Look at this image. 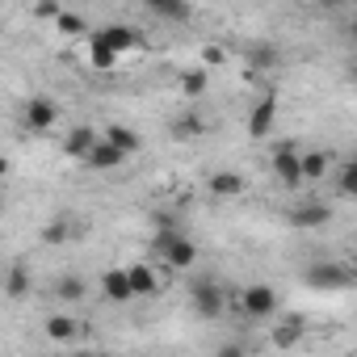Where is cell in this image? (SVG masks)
Masks as SVG:
<instances>
[{"mask_svg":"<svg viewBox=\"0 0 357 357\" xmlns=\"http://www.w3.org/2000/svg\"><path fill=\"white\" fill-rule=\"evenodd\" d=\"M236 311H240L244 319H252V324H273L278 311H282V298H278V290H273L269 282H252V286L240 290Z\"/></svg>","mask_w":357,"mask_h":357,"instance_id":"cell-1","label":"cell"},{"mask_svg":"<svg viewBox=\"0 0 357 357\" xmlns=\"http://www.w3.org/2000/svg\"><path fill=\"white\" fill-rule=\"evenodd\" d=\"M101 294H105V303H114V307L130 303V298H135L130 269H126V265H114V269H105V273H101Z\"/></svg>","mask_w":357,"mask_h":357,"instance_id":"cell-7","label":"cell"},{"mask_svg":"<svg viewBox=\"0 0 357 357\" xmlns=\"http://www.w3.org/2000/svg\"><path fill=\"white\" fill-rule=\"evenodd\" d=\"M84 294H89V282H84V278H76V273H63V278L55 282V298H59V303H68V307L84 303Z\"/></svg>","mask_w":357,"mask_h":357,"instance_id":"cell-21","label":"cell"},{"mask_svg":"<svg viewBox=\"0 0 357 357\" xmlns=\"http://www.w3.org/2000/svg\"><path fill=\"white\" fill-rule=\"evenodd\" d=\"M244 190H248L244 172L223 168V172H211V176H206V194H211V198H219V202H231V198H240Z\"/></svg>","mask_w":357,"mask_h":357,"instance_id":"cell-9","label":"cell"},{"mask_svg":"<svg viewBox=\"0 0 357 357\" xmlns=\"http://www.w3.org/2000/svg\"><path fill=\"white\" fill-rule=\"evenodd\" d=\"M349 30H353V38H357V22H353V26H349Z\"/></svg>","mask_w":357,"mask_h":357,"instance_id":"cell-30","label":"cell"},{"mask_svg":"<svg viewBox=\"0 0 357 357\" xmlns=\"http://www.w3.org/2000/svg\"><path fill=\"white\" fill-rule=\"evenodd\" d=\"M172 135L176 139H198V135H206V118L202 114H181L172 122Z\"/></svg>","mask_w":357,"mask_h":357,"instance_id":"cell-23","label":"cell"},{"mask_svg":"<svg viewBox=\"0 0 357 357\" xmlns=\"http://www.w3.org/2000/svg\"><path fill=\"white\" fill-rule=\"evenodd\" d=\"M97 139H101V135H97L89 122H76V126L63 135V155H72V160H80V164H84V155L93 151V143H97Z\"/></svg>","mask_w":357,"mask_h":357,"instance_id":"cell-12","label":"cell"},{"mask_svg":"<svg viewBox=\"0 0 357 357\" xmlns=\"http://www.w3.org/2000/svg\"><path fill=\"white\" fill-rule=\"evenodd\" d=\"M269 164H273V176H278L286 190H303V185H307V181H303V147H298L294 139L273 143Z\"/></svg>","mask_w":357,"mask_h":357,"instance_id":"cell-4","label":"cell"},{"mask_svg":"<svg viewBox=\"0 0 357 357\" xmlns=\"http://www.w3.org/2000/svg\"><path fill=\"white\" fill-rule=\"evenodd\" d=\"M303 282H307L311 290H349V286H357L349 257H344V261H311V265L303 269Z\"/></svg>","mask_w":357,"mask_h":357,"instance_id":"cell-3","label":"cell"},{"mask_svg":"<svg viewBox=\"0 0 357 357\" xmlns=\"http://www.w3.org/2000/svg\"><path fill=\"white\" fill-rule=\"evenodd\" d=\"M303 332H307V319H303V315H286V319L273 328V336H269V340H273L278 349H290V344H298V340H303Z\"/></svg>","mask_w":357,"mask_h":357,"instance_id":"cell-19","label":"cell"},{"mask_svg":"<svg viewBox=\"0 0 357 357\" xmlns=\"http://www.w3.org/2000/svg\"><path fill=\"white\" fill-rule=\"evenodd\" d=\"M22 122H26V130L47 135V130H55V122H59V105H55L51 97H30L26 109H22Z\"/></svg>","mask_w":357,"mask_h":357,"instance_id":"cell-6","label":"cell"},{"mask_svg":"<svg viewBox=\"0 0 357 357\" xmlns=\"http://www.w3.org/2000/svg\"><path fill=\"white\" fill-rule=\"evenodd\" d=\"M190 303H194V311L202 319H223L227 315V290L219 282H211V278H202V282L190 286Z\"/></svg>","mask_w":357,"mask_h":357,"instance_id":"cell-5","label":"cell"},{"mask_svg":"<svg viewBox=\"0 0 357 357\" xmlns=\"http://www.w3.org/2000/svg\"><path fill=\"white\" fill-rule=\"evenodd\" d=\"M30 290H34L30 269H26L22 261H13V265H9V273H5V298H9V303H22Z\"/></svg>","mask_w":357,"mask_h":357,"instance_id":"cell-15","label":"cell"},{"mask_svg":"<svg viewBox=\"0 0 357 357\" xmlns=\"http://www.w3.org/2000/svg\"><path fill=\"white\" fill-rule=\"evenodd\" d=\"M155 257H160V265H168V269H194V265H198V244H194L190 236H181L176 227H160V236H155Z\"/></svg>","mask_w":357,"mask_h":357,"instance_id":"cell-2","label":"cell"},{"mask_svg":"<svg viewBox=\"0 0 357 357\" xmlns=\"http://www.w3.org/2000/svg\"><path fill=\"white\" fill-rule=\"evenodd\" d=\"M328 172H332V151H324V147H303V181H307V185H319Z\"/></svg>","mask_w":357,"mask_h":357,"instance_id":"cell-13","label":"cell"},{"mask_svg":"<svg viewBox=\"0 0 357 357\" xmlns=\"http://www.w3.org/2000/svg\"><path fill=\"white\" fill-rule=\"evenodd\" d=\"M105 139H114L126 155H139L143 151V135L139 130H130V126H122V122H105V130H101Z\"/></svg>","mask_w":357,"mask_h":357,"instance_id":"cell-18","label":"cell"},{"mask_svg":"<svg viewBox=\"0 0 357 357\" xmlns=\"http://www.w3.org/2000/svg\"><path fill=\"white\" fill-rule=\"evenodd\" d=\"M336 190H340V198H357V155H349L336 168Z\"/></svg>","mask_w":357,"mask_h":357,"instance_id":"cell-22","label":"cell"},{"mask_svg":"<svg viewBox=\"0 0 357 357\" xmlns=\"http://www.w3.org/2000/svg\"><path fill=\"white\" fill-rule=\"evenodd\" d=\"M328 219H332V206L328 202H303V206L290 211V223L294 227H324Z\"/></svg>","mask_w":357,"mask_h":357,"instance_id":"cell-16","label":"cell"},{"mask_svg":"<svg viewBox=\"0 0 357 357\" xmlns=\"http://www.w3.org/2000/svg\"><path fill=\"white\" fill-rule=\"evenodd\" d=\"M47 336L55 340V344H76L80 336H84V319H76V315H68V311H55V315H47Z\"/></svg>","mask_w":357,"mask_h":357,"instance_id":"cell-10","label":"cell"},{"mask_svg":"<svg viewBox=\"0 0 357 357\" xmlns=\"http://www.w3.org/2000/svg\"><path fill=\"white\" fill-rule=\"evenodd\" d=\"M273 122H278V97L265 93V97L252 105V114H248V135H252V139H269Z\"/></svg>","mask_w":357,"mask_h":357,"instance_id":"cell-11","label":"cell"},{"mask_svg":"<svg viewBox=\"0 0 357 357\" xmlns=\"http://www.w3.org/2000/svg\"><path fill=\"white\" fill-rule=\"evenodd\" d=\"M206 84H211V72H206V63H198V68H190V72H181V76H176V89H181L190 101H198V97L206 93Z\"/></svg>","mask_w":357,"mask_h":357,"instance_id":"cell-20","label":"cell"},{"mask_svg":"<svg viewBox=\"0 0 357 357\" xmlns=\"http://www.w3.org/2000/svg\"><path fill=\"white\" fill-rule=\"evenodd\" d=\"M252 68H278V51L273 47H252Z\"/></svg>","mask_w":357,"mask_h":357,"instance_id":"cell-27","label":"cell"},{"mask_svg":"<svg viewBox=\"0 0 357 357\" xmlns=\"http://www.w3.org/2000/svg\"><path fill=\"white\" fill-rule=\"evenodd\" d=\"M202 63H206V68H223V63H227V51H223L219 43H206V47H202Z\"/></svg>","mask_w":357,"mask_h":357,"instance_id":"cell-26","label":"cell"},{"mask_svg":"<svg viewBox=\"0 0 357 357\" xmlns=\"http://www.w3.org/2000/svg\"><path fill=\"white\" fill-rule=\"evenodd\" d=\"M55 30H59L63 38H76V34H84V17L72 13V9H63V13L55 17Z\"/></svg>","mask_w":357,"mask_h":357,"instance_id":"cell-24","label":"cell"},{"mask_svg":"<svg viewBox=\"0 0 357 357\" xmlns=\"http://www.w3.org/2000/svg\"><path fill=\"white\" fill-rule=\"evenodd\" d=\"M126 269H130L135 298H155V294H160V273H155V265H147V261H135V265H126Z\"/></svg>","mask_w":357,"mask_h":357,"instance_id":"cell-14","label":"cell"},{"mask_svg":"<svg viewBox=\"0 0 357 357\" xmlns=\"http://www.w3.org/2000/svg\"><path fill=\"white\" fill-rule=\"evenodd\" d=\"M143 5H147L155 17H164V22H190V17H194V5H190V0H143Z\"/></svg>","mask_w":357,"mask_h":357,"instance_id":"cell-17","label":"cell"},{"mask_svg":"<svg viewBox=\"0 0 357 357\" xmlns=\"http://www.w3.org/2000/svg\"><path fill=\"white\" fill-rule=\"evenodd\" d=\"M68 236H72V219H51V227H43V240L47 244H59Z\"/></svg>","mask_w":357,"mask_h":357,"instance_id":"cell-25","label":"cell"},{"mask_svg":"<svg viewBox=\"0 0 357 357\" xmlns=\"http://www.w3.org/2000/svg\"><path fill=\"white\" fill-rule=\"evenodd\" d=\"M349 265H353V278H357V252H353V257H349Z\"/></svg>","mask_w":357,"mask_h":357,"instance_id":"cell-29","label":"cell"},{"mask_svg":"<svg viewBox=\"0 0 357 357\" xmlns=\"http://www.w3.org/2000/svg\"><path fill=\"white\" fill-rule=\"evenodd\" d=\"M126 160H130V155H126L114 139H105V135H101V139L93 143V151L84 155V164H89V168H97V172H114V168H122Z\"/></svg>","mask_w":357,"mask_h":357,"instance_id":"cell-8","label":"cell"},{"mask_svg":"<svg viewBox=\"0 0 357 357\" xmlns=\"http://www.w3.org/2000/svg\"><path fill=\"white\" fill-rule=\"evenodd\" d=\"M59 13H63V9L55 5V0H38V5H34V17H38V22H55Z\"/></svg>","mask_w":357,"mask_h":357,"instance_id":"cell-28","label":"cell"}]
</instances>
